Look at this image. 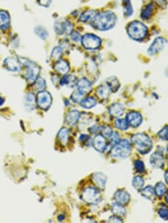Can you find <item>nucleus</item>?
Listing matches in <instances>:
<instances>
[{
  "instance_id": "f257e3e1",
  "label": "nucleus",
  "mask_w": 168,
  "mask_h": 223,
  "mask_svg": "<svg viewBox=\"0 0 168 223\" xmlns=\"http://www.w3.org/2000/svg\"><path fill=\"white\" fill-rule=\"evenodd\" d=\"M94 27L100 31H107L114 27L117 17L111 11H104L96 15L94 18Z\"/></svg>"
},
{
  "instance_id": "f03ea898",
  "label": "nucleus",
  "mask_w": 168,
  "mask_h": 223,
  "mask_svg": "<svg viewBox=\"0 0 168 223\" xmlns=\"http://www.w3.org/2000/svg\"><path fill=\"white\" fill-rule=\"evenodd\" d=\"M132 143L134 147L141 154H147L152 148V141L146 134L138 133L132 137Z\"/></svg>"
},
{
  "instance_id": "7ed1b4c3",
  "label": "nucleus",
  "mask_w": 168,
  "mask_h": 223,
  "mask_svg": "<svg viewBox=\"0 0 168 223\" xmlns=\"http://www.w3.org/2000/svg\"><path fill=\"white\" fill-rule=\"evenodd\" d=\"M18 58L19 62H20L23 65H25L27 68L26 73L25 75L27 82L29 83H33L38 77L40 69L36 63H35L28 59L23 58V57H19Z\"/></svg>"
},
{
  "instance_id": "20e7f679",
  "label": "nucleus",
  "mask_w": 168,
  "mask_h": 223,
  "mask_svg": "<svg viewBox=\"0 0 168 223\" xmlns=\"http://www.w3.org/2000/svg\"><path fill=\"white\" fill-rule=\"evenodd\" d=\"M131 144L127 140H122L115 144L111 150V156L113 158H125L130 156Z\"/></svg>"
},
{
  "instance_id": "39448f33",
  "label": "nucleus",
  "mask_w": 168,
  "mask_h": 223,
  "mask_svg": "<svg viewBox=\"0 0 168 223\" xmlns=\"http://www.w3.org/2000/svg\"><path fill=\"white\" fill-rule=\"evenodd\" d=\"M128 34L134 40H143L147 34V27L140 22L134 21L128 27Z\"/></svg>"
},
{
  "instance_id": "423d86ee",
  "label": "nucleus",
  "mask_w": 168,
  "mask_h": 223,
  "mask_svg": "<svg viewBox=\"0 0 168 223\" xmlns=\"http://www.w3.org/2000/svg\"><path fill=\"white\" fill-rule=\"evenodd\" d=\"M82 198L84 201L91 204H96L101 201L100 191L98 189L88 187L83 191L82 194Z\"/></svg>"
},
{
  "instance_id": "0eeeda50",
  "label": "nucleus",
  "mask_w": 168,
  "mask_h": 223,
  "mask_svg": "<svg viewBox=\"0 0 168 223\" xmlns=\"http://www.w3.org/2000/svg\"><path fill=\"white\" fill-rule=\"evenodd\" d=\"M83 47L87 50H96L100 47L102 40L94 34H86L82 38Z\"/></svg>"
},
{
  "instance_id": "6e6552de",
  "label": "nucleus",
  "mask_w": 168,
  "mask_h": 223,
  "mask_svg": "<svg viewBox=\"0 0 168 223\" xmlns=\"http://www.w3.org/2000/svg\"><path fill=\"white\" fill-rule=\"evenodd\" d=\"M36 102L37 105L40 107V108L43 110H47L52 105V98L50 92L43 90V91L38 92Z\"/></svg>"
},
{
  "instance_id": "1a4fd4ad",
  "label": "nucleus",
  "mask_w": 168,
  "mask_h": 223,
  "mask_svg": "<svg viewBox=\"0 0 168 223\" xmlns=\"http://www.w3.org/2000/svg\"><path fill=\"white\" fill-rule=\"evenodd\" d=\"M54 29L58 35L70 34L73 32V25L68 20H65L64 22L57 21L55 23Z\"/></svg>"
},
{
  "instance_id": "9d476101",
  "label": "nucleus",
  "mask_w": 168,
  "mask_h": 223,
  "mask_svg": "<svg viewBox=\"0 0 168 223\" xmlns=\"http://www.w3.org/2000/svg\"><path fill=\"white\" fill-rule=\"evenodd\" d=\"M126 121L129 124V126L132 128H137L141 124L142 116L140 113L136 111H131L126 115Z\"/></svg>"
},
{
  "instance_id": "9b49d317",
  "label": "nucleus",
  "mask_w": 168,
  "mask_h": 223,
  "mask_svg": "<svg viewBox=\"0 0 168 223\" xmlns=\"http://www.w3.org/2000/svg\"><path fill=\"white\" fill-rule=\"evenodd\" d=\"M91 181L94 184L96 188L99 190H103L106 188V184L107 182V176L102 173H95L91 176Z\"/></svg>"
},
{
  "instance_id": "f8f14e48",
  "label": "nucleus",
  "mask_w": 168,
  "mask_h": 223,
  "mask_svg": "<svg viewBox=\"0 0 168 223\" xmlns=\"http://www.w3.org/2000/svg\"><path fill=\"white\" fill-rule=\"evenodd\" d=\"M165 43H166V41L164 40V38H161V37L156 38L154 40L153 43L149 47L148 53L150 55H154L155 53H158L164 48Z\"/></svg>"
},
{
  "instance_id": "ddd939ff",
  "label": "nucleus",
  "mask_w": 168,
  "mask_h": 223,
  "mask_svg": "<svg viewBox=\"0 0 168 223\" xmlns=\"http://www.w3.org/2000/svg\"><path fill=\"white\" fill-rule=\"evenodd\" d=\"M150 162L153 168H163L164 165V158L162 153L160 152H155L152 153L150 158Z\"/></svg>"
},
{
  "instance_id": "4468645a",
  "label": "nucleus",
  "mask_w": 168,
  "mask_h": 223,
  "mask_svg": "<svg viewBox=\"0 0 168 223\" xmlns=\"http://www.w3.org/2000/svg\"><path fill=\"white\" fill-rule=\"evenodd\" d=\"M114 198L117 203L123 205V206L129 203L131 199L130 195L123 189L117 190L114 193Z\"/></svg>"
},
{
  "instance_id": "2eb2a0df",
  "label": "nucleus",
  "mask_w": 168,
  "mask_h": 223,
  "mask_svg": "<svg viewBox=\"0 0 168 223\" xmlns=\"http://www.w3.org/2000/svg\"><path fill=\"white\" fill-rule=\"evenodd\" d=\"M94 149L98 152H104L107 147L106 138L102 135H96L92 141Z\"/></svg>"
},
{
  "instance_id": "dca6fc26",
  "label": "nucleus",
  "mask_w": 168,
  "mask_h": 223,
  "mask_svg": "<svg viewBox=\"0 0 168 223\" xmlns=\"http://www.w3.org/2000/svg\"><path fill=\"white\" fill-rule=\"evenodd\" d=\"M23 105L25 106L26 109L28 111H32L35 110L37 105L35 95L31 92L26 94L23 98Z\"/></svg>"
},
{
  "instance_id": "f3484780",
  "label": "nucleus",
  "mask_w": 168,
  "mask_h": 223,
  "mask_svg": "<svg viewBox=\"0 0 168 223\" xmlns=\"http://www.w3.org/2000/svg\"><path fill=\"white\" fill-rule=\"evenodd\" d=\"M77 86V90L79 91L83 95L89 93L92 90V86L89 80L86 78H82L76 83Z\"/></svg>"
},
{
  "instance_id": "a211bd4d",
  "label": "nucleus",
  "mask_w": 168,
  "mask_h": 223,
  "mask_svg": "<svg viewBox=\"0 0 168 223\" xmlns=\"http://www.w3.org/2000/svg\"><path fill=\"white\" fill-rule=\"evenodd\" d=\"M4 64H5V68L8 70L11 71V72H18L21 70V66H20V62L13 58H11V57L5 59V61H4Z\"/></svg>"
},
{
  "instance_id": "6ab92c4d",
  "label": "nucleus",
  "mask_w": 168,
  "mask_h": 223,
  "mask_svg": "<svg viewBox=\"0 0 168 223\" xmlns=\"http://www.w3.org/2000/svg\"><path fill=\"white\" fill-rule=\"evenodd\" d=\"M108 112L111 116L118 118L123 115L124 108L121 103L116 102V103H113L109 107Z\"/></svg>"
},
{
  "instance_id": "aec40b11",
  "label": "nucleus",
  "mask_w": 168,
  "mask_h": 223,
  "mask_svg": "<svg viewBox=\"0 0 168 223\" xmlns=\"http://www.w3.org/2000/svg\"><path fill=\"white\" fill-rule=\"evenodd\" d=\"M11 18L10 15L7 11H0V29L5 31L10 27Z\"/></svg>"
},
{
  "instance_id": "412c9836",
  "label": "nucleus",
  "mask_w": 168,
  "mask_h": 223,
  "mask_svg": "<svg viewBox=\"0 0 168 223\" xmlns=\"http://www.w3.org/2000/svg\"><path fill=\"white\" fill-rule=\"evenodd\" d=\"M55 70L61 75H67L69 70V65L66 60H58L55 65Z\"/></svg>"
},
{
  "instance_id": "4be33fe9",
  "label": "nucleus",
  "mask_w": 168,
  "mask_h": 223,
  "mask_svg": "<svg viewBox=\"0 0 168 223\" xmlns=\"http://www.w3.org/2000/svg\"><path fill=\"white\" fill-rule=\"evenodd\" d=\"M81 117V114L77 110H72L68 112L66 117V121L69 125H73L78 122Z\"/></svg>"
},
{
  "instance_id": "5701e85b",
  "label": "nucleus",
  "mask_w": 168,
  "mask_h": 223,
  "mask_svg": "<svg viewBox=\"0 0 168 223\" xmlns=\"http://www.w3.org/2000/svg\"><path fill=\"white\" fill-rule=\"evenodd\" d=\"M111 93V90L107 85H101L96 90V94L100 100H106Z\"/></svg>"
},
{
  "instance_id": "b1692460",
  "label": "nucleus",
  "mask_w": 168,
  "mask_h": 223,
  "mask_svg": "<svg viewBox=\"0 0 168 223\" xmlns=\"http://www.w3.org/2000/svg\"><path fill=\"white\" fill-rule=\"evenodd\" d=\"M111 212L115 216H117L121 218L124 217L126 215V210H125L123 205L120 204L117 202H114L111 204Z\"/></svg>"
},
{
  "instance_id": "393cba45",
  "label": "nucleus",
  "mask_w": 168,
  "mask_h": 223,
  "mask_svg": "<svg viewBox=\"0 0 168 223\" xmlns=\"http://www.w3.org/2000/svg\"><path fill=\"white\" fill-rule=\"evenodd\" d=\"M141 195H143L144 198L150 200V201H152L155 199V196H156L155 189L152 186H147L145 187L144 189H142Z\"/></svg>"
},
{
  "instance_id": "a878e982",
  "label": "nucleus",
  "mask_w": 168,
  "mask_h": 223,
  "mask_svg": "<svg viewBox=\"0 0 168 223\" xmlns=\"http://www.w3.org/2000/svg\"><path fill=\"white\" fill-rule=\"evenodd\" d=\"M106 85L110 89L111 92H117L120 88V82L118 81L116 77H111L106 80Z\"/></svg>"
},
{
  "instance_id": "bb28decb",
  "label": "nucleus",
  "mask_w": 168,
  "mask_h": 223,
  "mask_svg": "<svg viewBox=\"0 0 168 223\" xmlns=\"http://www.w3.org/2000/svg\"><path fill=\"white\" fill-rule=\"evenodd\" d=\"M80 105L85 109H91L96 105V100L93 97H87L82 100Z\"/></svg>"
},
{
  "instance_id": "cd10ccee",
  "label": "nucleus",
  "mask_w": 168,
  "mask_h": 223,
  "mask_svg": "<svg viewBox=\"0 0 168 223\" xmlns=\"http://www.w3.org/2000/svg\"><path fill=\"white\" fill-rule=\"evenodd\" d=\"M76 79L74 76L72 75H66L63 77L60 80V84L61 86H69V87H73V84L76 83Z\"/></svg>"
},
{
  "instance_id": "c85d7f7f",
  "label": "nucleus",
  "mask_w": 168,
  "mask_h": 223,
  "mask_svg": "<svg viewBox=\"0 0 168 223\" xmlns=\"http://www.w3.org/2000/svg\"><path fill=\"white\" fill-rule=\"evenodd\" d=\"M96 15V14L94 11H87L82 14L80 17H79V20L82 22L91 21V20H94Z\"/></svg>"
},
{
  "instance_id": "c756f323",
  "label": "nucleus",
  "mask_w": 168,
  "mask_h": 223,
  "mask_svg": "<svg viewBox=\"0 0 168 223\" xmlns=\"http://www.w3.org/2000/svg\"><path fill=\"white\" fill-rule=\"evenodd\" d=\"M132 186L138 191H140L144 186V180L142 176H136L132 180Z\"/></svg>"
},
{
  "instance_id": "7c9ffc66",
  "label": "nucleus",
  "mask_w": 168,
  "mask_h": 223,
  "mask_svg": "<svg viewBox=\"0 0 168 223\" xmlns=\"http://www.w3.org/2000/svg\"><path fill=\"white\" fill-rule=\"evenodd\" d=\"M69 130L67 128H62L59 131L58 134V138L61 143L66 144L67 143L68 138H69Z\"/></svg>"
},
{
  "instance_id": "2f4dec72",
  "label": "nucleus",
  "mask_w": 168,
  "mask_h": 223,
  "mask_svg": "<svg viewBox=\"0 0 168 223\" xmlns=\"http://www.w3.org/2000/svg\"><path fill=\"white\" fill-rule=\"evenodd\" d=\"M155 195L159 198H162L164 196V195L166 192V186L162 182H158L156 183V185L155 186Z\"/></svg>"
},
{
  "instance_id": "473e14b6",
  "label": "nucleus",
  "mask_w": 168,
  "mask_h": 223,
  "mask_svg": "<svg viewBox=\"0 0 168 223\" xmlns=\"http://www.w3.org/2000/svg\"><path fill=\"white\" fill-rule=\"evenodd\" d=\"M114 125L116 128L121 131H125L129 128V124L127 123L126 120H124V119H117L114 122Z\"/></svg>"
},
{
  "instance_id": "72a5a7b5",
  "label": "nucleus",
  "mask_w": 168,
  "mask_h": 223,
  "mask_svg": "<svg viewBox=\"0 0 168 223\" xmlns=\"http://www.w3.org/2000/svg\"><path fill=\"white\" fill-rule=\"evenodd\" d=\"M35 32L41 39H46L48 35H49V33H48L46 29L43 27H41V26H38V27H35Z\"/></svg>"
},
{
  "instance_id": "f704fd0d",
  "label": "nucleus",
  "mask_w": 168,
  "mask_h": 223,
  "mask_svg": "<svg viewBox=\"0 0 168 223\" xmlns=\"http://www.w3.org/2000/svg\"><path fill=\"white\" fill-rule=\"evenodd\" d=\"M152 9H153V5H152V4H148V5L143 9V11H142V18L145 19V20H147V19L150 18V17H151L152 13Z\"/></svg>"
},
{
  "instance_id": "c9c22d12",
  "label": "nucleus",
  "mask_w": 168,
  "mask_h": 223,
  "mask_svg": "<svg viewBox=\"0 0 168 223\" xmlns=\"http://www.w3.org/2000/svg\"><path fill=\"white\" fill-rule=\"evenodd\" d=\"M46 83L44 79L42 78V77H38L37 80H35V88L37 89L38 92H40V91H43V90H44V89L46 88Z\"/></svg>"
},
{
  "instance_id": "e433bc0d",
  "label": "nucleus",
  "mask_w": 168,
  "mask_h": 223,
  "mask_svg": "<svg viewBox=\"0 0 168 223\" xmlns=\"http://www.w3.org/2000/svg\"><path fill=\"white\" fill-rule=\"evenodd\" d=\"M62 55V49L61 47H56L53 49L52 53L51 54V60L53 61H58Z\"/></svg>"
},
{
  "instance_id": "4c0bfd02",
  "label": "nucleus",
  "mask_w": 168,
  "mask_h": 223,
  "mask_svg": "<svg viewBox=\"0 0 168 223\" xmlns=\"http://www.w3.org/2000/svg\"><path fill=\"white\" fill-rule=\"evenodd\" d=\"M109 141H110L111 144L113 145V146L118 143L119 142L121 141V135H120V134L117 132H112L111 135L109 137Z\"/></svg>"
},
{
  "instance_id": "58836bf2",
  "label": "nucleus",
  "mask_w": 168,
  "mask_h": 223,
  "mask_svg": "<svg viewBox=\"0 0 168 223\" xmlns=\"http://www.w3.org/2000/svg\"><path fill=\"white\" fill-rule=\"evenodd\" d=\"M71 98L75 103H80L82 102V100L84 98V95L78 90H76L71 95Z\"/></svg>"
},
{
  "instance_id": "ea45409f",
  "label": "nucleus",
  "mask_w": 168,
  "mask_h": 223,
  "mask_svg": "<svg viewBox=\"0 0 168 223\" xmlns=\"http://www.w3.org/2000/svg\"><path fill=\"white\" fill-rule=\"evenodd\" d=\"M134 166H135V170L138 173H143L145 171V165L143 164V161L141 160H135V163H134Z\"/></svg>"
},
{
  "instance_id": "a19ab883",
  "label": "nucleus",
  "mask_w": 168,
  "mask_h": 223,
  "mask_svg": "<svg viewBox=\"0 0 168 223\" xmlns=\"http://www.w3.org/2000/svg\"><path fill=\"white\" fill-rule=\"evenodd\" d=\"M123 2L125 4V6H124L125 14L126 15L127 17L131 16L132 14V12H133V9H132V5H131L130 0H123Z\"/></svg>"
},
{
  "instance_id": "79ce46f5",
  "label": "nucleus",
  "mask_w": 168,
  "mask_h": 223,
  "mask_svg": "<svg viewBox=\"0 0 168 223\" xmlns=\"http://www.w3.org/2000/svg\"><path fill=\"white\" fill-rule=\"evenodd\" d=\"M158 213L161 218L164 220L168 219V208H167L165 206L161 207L158 210Z\"/></svg>"
},
{
  "instance_id": "37998d69",
  "label": "nucleus",
  "mask_w": 168,
  "mask_h": 223,
  "mask_svg": "<svg viewBox=\"0 0 168 223\" xmlns=\"http://www.w3.org/2000/svg\"><path fill=\"white\" fill-rule=\"evenodd\" d=\"M158 137L162 140H168V126H164L158 133Z\"/></svg>"
},
{
  "instance_id": "c03bdc74",
  "label": "nucleus",
  "mask_w": 168,
  "mask_h": 223,
  "mask_svg": "<svg viewBox=\"0 0 168 223\" xmlns=\"http://www.w3.org/2000/svg\"><path fill=\"white\" fill-rule=\"evenodd\" d=\"M112 128H111L110 126H102V130H101V133L102 135H103L105 138H109L110 135H111L112 133Z\"/></svg>"
},
{
  "instance_id": "a18cd8bd",
  "label": "nucleus",
  "mask_w": 168,
  "mask_h": 223,
  "mask_svg": "<svg viewBox=\"0 0 168 223\" xmlns=\"http://www.w3.org/2000/svg\"><path fill=\"white\" fill-rule=\"evenodd\" d=\"M70 37L71 39L75 42H79L82 40V37L80 35V34L78 32H76V31H73V32H71Z\"/></svg>"
},
{
  "instance_id": "49530a36",
  "label": "nucleus",
  "mask_w": 168,
  "mask_h": 223,
  "mask_svg": "<svg viewBox=\"0 0 168 223\" xmlns=\"http://www.w3.org/2000/svg\"><path fill=\"white\" fill-rule=\"evenodd\" d=\"M108 221L110 222H123V219L121 217H117V216H114V217H111L109 218Z\"/></svg>"
},
{
  "instance_id": "de8ad7c7",
  "label": "nucleus",
  "mask_w": 168,
  "mask_h": 223,
  "mask_svg": "<svg viewBox=\"0 0 168 223\" xmlns=\"http://www.w3.org/2000/svg\"><path fill=\"white\" fill-rule=\"evenodd\" d=\"M38 2H39L40 5L42 6L48 7L51 4L52 0H38Z\"/></svg>"
},
{
  "instance_id": "09e8293b",
  "label": "nucleus",
  "mask_w": 168,
  "mask_h": 223,
  "mask_svg": "<svg viewBox=\"0 0 168 223\" xmlns=\"http://www.w3.org/2000/svg\"><path fill=\"white\" fill-rule=\"evenodd\" d=\"M90 140V137L87 135H82L81 136L79 137V141L82 142H86V141H89Z\"/></svg>"
},
{
  "instance_id": "8fccbe9b",
  "label": "nucleus",
  "mask_w": 168,
  "mask_h": 223,
  "mask_svg": "<svg viewBox=\"0 0 168 223\" xmlns=\"http://www.w3.org/2000/svg\"><path fill=\"white\" fill-rule=\"evenodd\" d=\"M4 102H5V99L2 96H0V106H2L4 104Z\"/></svg>"
},
{
  "instance_id": "3c124183",
  "label": "nucleus",
  "mask_w": 168,
  "mask_h": 223,
  "mask_svg": "<svg viewBox=\"0 0 168 223\" xmlns=\"http://www.w3.org/2000/svg\"><path fill=\"white\" fill-rule=\"evenodd\" d=\"M65 219V216H64V215H61V216H59V217H58V220H59V221H63V220Z\"/></svg>"
},
{
  "instance_id": "603ef678",
  "label": "nucleus",
  "mask_w": 168,
  "mask_h": 223,
  "mask_svg": "<svg viewBox=\"0 0 168 223\" xmlns=\"http://www.w3.org/2000/svg\"><path fill=\"white\" fill-rule=\"evenodd\" d=\"M164 178H165V180H166V183L168 184V171H167L166 173H165Z\"/></svg>"
},
{
  "instance_id": "864d4df0",
  "label": "nucleus",
  "mask_w": 168,
  "mask_h": 223,
  "mask_svg": "<svg viewBox=\"0 0 168 223\" xmlns=\"http://www.w3.org/2000/svg\"><path fill=\"white\" fill-rule=\"evenodd\" d=\"M166 201H167V203L168 204V192H167V195H166Z\"/></svg>"
},
{
  "instance_id": "5fc2aeb1",
  "label": "nucleus",
  "mask_w": 168,
  "mask_h": 223,
  "mask_svg": "<svg viewBox=\"0 0 168 223\" xmlns=\"http://www.w3.org/2000/svg\"><path fill=\"white\" fill-rule=\"evenodd\" d=\"M167 153H168V147H167Z\"/></svg>"
}]
</instances>
